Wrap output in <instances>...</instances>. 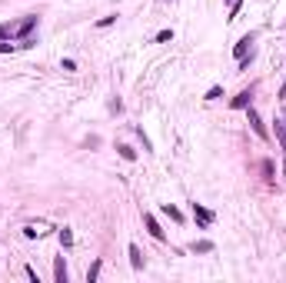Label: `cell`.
<instances>
[{
  "label": "cell",
  "mask_w": 286,
  "mask_h": 283,
  "mask_svg": "<svg viewBox=\"0 0 286 283\" xmlns=\"http://www.w3.org/2000/svg\"><path fill=\"white\" fill-rule=\"evenodd\" d=\"M193 217L200 220V227H210V223H213V210H207V207H200V203H193Z\"/></svg>",
  "instance_id": "obj_1"
},
{
  "label": "cell",
  "mask_w": 286,
  "mask_h": 283,
  "mask_svg": "<svg viewBox=\"0 0 286 283\" xmlns=\"http://www.w3.org/2000/svg\"><path fill=\"white\" fill-rule=\"evenodd\" d=\"M143 223H146V230H150V233H153L156 240H163V237H166L163 230H160V223H156V217H153V213H143Z\"/></svg>",
  "instance_id": "obj_2"
},
{
  "label": "cell",
  "mask_w": 286,
  "mask_h": 283,
  "mask_svg": "<svg viewBox=\"0 0 286 283\" xmlns=\"http://www.w3.org/2000/svg\"><path fill=\"white\" fill-rule=\"evenodd\" d=\"M246 110H250V123H253V130H256V137H266V127H263V123H260V113H256L253 107H246Z\"/></svg>",
  "instance_id": "obj_3"
},
{
  "label": "cell",
  "mask_w": 286,
  "mask_h": 283,
  "mask_svg": "<svg viewBox=\"0 0 286 283\" xmlns=\"http://www.w3.org/2000/svg\"><path fill=\"white\" fill-rule=\"evenodd\" d=\"M250 44H253V37H243L240 44H236V50H233V54H236V60H246V50H250Z\"/></svg>",
  "instance_id": "obj_4"
},
{
  "label": "cell",
  "mask_w": 286,
  "mask_h": 283,
  "mask_svg": "<svg viewBox=\"0 0 286 283\" xmlns=\"http://www.w3.org/2000/svg\"><path fill=\"white\" fill-rule=\"evenodd\" d=\"M130 263H133V270H143V257H140V247H137V243H130Z\"/></svg>",
  "instance_id": "obj_5"
},
{
  "label": "cell",
  "mask_w": 286,
  "mask_h": 283,
  "mask_svg": "<svg viewBox=\"0 0 286 283\" xmlns=\"http://www.w3.org/2000/svg\"><path fill=\"white\" fill-rule=\"evenodd\" d=\"M233 107H236V110H246V107H250V90H243L240 97H233Z\"/></svg>",
  "instance_id": "obj_6"
},
{
  "label": "cell",
  "mask_w": 286,
  "mask_h": 283,
  "mask_svg": "<svg viewBox=\"0 0 286 283\" xmlns=\"http://www.w3.org/2000/svg\"><path fill=\"white\" fill-rule=\"evenodd\" d=\"M193 253H213V243H210V240H197V243H193Z\"/></svg>",
  "instance_id": "obj_7"
},
{
  "label": "cell",
  "mask_w": 286,
  "mask_h": 283,
  "mask_svg": "<svg viewBox=\"0 0 286 283\" xmlns=\"http://www.w3.org/2000/svg\"><path fill=\"white\" fill-rule=\"evenodd\" d=\"M117 150H120V157H123V160H137V150H133V147H127V143H120Z\"/></svg>",
  "instance_id": "obj_8"
},
{
  "label": "cell",
  "mask_w": 286,
  "mask_h": 283,
  "mask_svg": "<svg viewBox=\"0 0 286 283\" xmlns=\"http://www.w3.org/2000/svg\"><path fill=\"white\" fill-rule=\"evenodd\" d=\"M163 213H166V217H170V220H176V223L183 220V213H180V210H176V207H170V203H166V207H163Z\"/></svg>",
  "instance_id": "obj_9"
},
{
  "label": "cell",
  "mask_w": 286,
  "mask_h": 283,
  "mask_svg": "<svg viewBox=\"0 0 286 283\" xmlns=\"http://www.w3.org/2000/svg\"><path fill=\"white\" fill-rule=\"evenodd\" d=\"M54 273H57V280H60V283H67V267H64V260H57Z\"/></svg>",
  "instance_id": "obj_10"
},
{
  "label": "cell",
  "mask_w": 286,
  "mask_h": 283,
  "mask_svg": "<svg viewBox=\"0 0 286 283\" xmlns=\"http://www.w3.org/2000/svg\"><path fill=\"white\" fill-rule=\"evenodd\" d=\"M166 40H173V30H160L156 33V44H166Z\"/></svg>",
  "instance_id": "obj_11"
},
{
  "label": "cell",
  "mask_w": 286,
  "mask_h": 283,
  "mask_svg": "<svg viewBox=\"0 0 286 283\" xmlns=\"http://www.w3.org/2000/svg\"><path fill=\"white\" fill-rule=\"evenodd\" d=\"M60 243L70 247V243H73V233H70V230H60Z\"/></svg>",
  "instance_id": "obj_12"
},
{
  "label": "cell",
  "mask_w": 286,
  "mask_h": 283,
  "mask_svg": "<svg viewBox=\"0 0 286 283\" xmlns=\"http://www.w3.org/2000/svg\"><path fill=\"white\" fill-rule=\"evenodd\" d=\"M97 273H100V260H97V263H93V267L87 270V280H97Z\"/></svg>",
  "instance_id": "obj_13"
},
{
  "label": "cell",
  "mask_w": 286,
  "mask_h": 283,
  "mask_svg": "<svg viewBox=\"0 0 286 283\" xmlns=\"http://www.w3.org/2000/svg\"><path fill=\"white\" fill-rule=\"evenodd\" d=\"M220 94H223L220 87H210V90H207V100H216V97H220Z\"/></svg>",
  "instance_id": "obj_14"
},
{
  "label": "cell",
  "mask_w": 286,
  "mask_h": 283,
  "mask_svg": "<svg viewBox=\"0 0 286 283\" xmlns=\"http://www.w3.org/2000/svg\"><path fill=\"white\" fill-rule=\"evenodd\" d=\"M233 3H240V0H230V7H233Z\"/></svg>",
  "instance_id": "obj_15"
},
{
  "label": "cell",
  "mask_w": 286,
  "mask_h": 283,
  "mask_svg": "<svg viewBox=\"0 0 286 283\" xmlns=\"http://www.w3.org/2000/svg\"><path fill=\"white\" fill-rule=\"evenodd\" d=\"M283 123H286V120H283Z\"/></svg>",
  "instance_id": "obj_16"
}]
</instances>
